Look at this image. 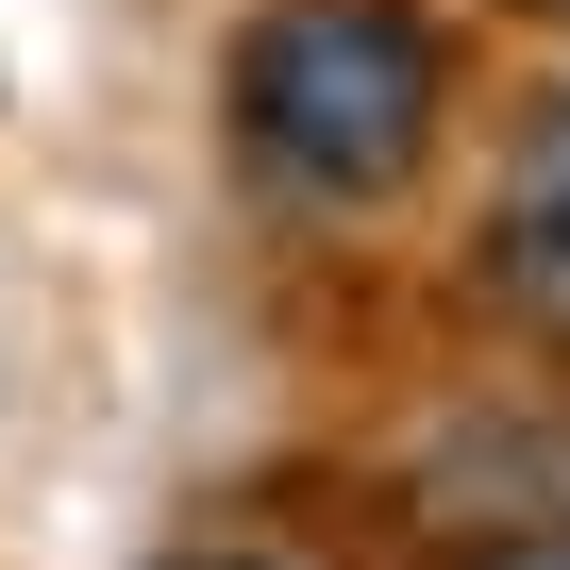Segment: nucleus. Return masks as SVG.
<instances>
[{
  "mask_svg": "<svg viewBox=\"0 0 570 570\" xmlns=\"http://www.w3.org/2000/svg\"><path fill=\"white\" fill-rule=\"evenodd\" d=\"M202 118L268 235L353 252V235H403L470 168L487 35H470V0H235Z\"/></svg>",
  "mask_w": 570,
  "mask_h": 570,
  "instance_id": "nucleus-1",
  "label": "nucleus"
},
{
  "mask_svg": "<svg viewBox=\"0 0 570 570\" xmlns=\"http://www.w3.org/2000/svg\"><path fill=\"white\" fill-rule=\"evenodd\" d=\"M453 303L570 386V68H537L520 101H487L470 135V218H453Z\"/></svg>",
  "mask_w": 570,
  "mask_h": 570,
  "instance_id": "nucleus-2",
  "label": "nucleus"
},
{
  "mask_svg": "<svg viewBox=\"0 0 570 570\" xmlns=\"http://www.w3.org/2000/svg\"><path fill=\"white\" fill-rule=\"evenodd\" d=\"M151 570H336V553H303V537H252V520H202V537H168Z\"/></svg>",
  "mask_w": 570,
  "mask_h": 570,
  "instance_id": "nucleus-3",
  "label": "nucleus"
},
{
  "mask_svg": "<svg viewBox=\"0 0 570 570\" xmlns=\"http://www.w3.org/2000/svg\"><path fill=\"white\" fill-rule=\"evenodd\" d=\"M436 570H570V520H520V537H470V553H436Z\"/></svg>",
  "mask_w": 570,
  "mask_h": 570,
  "instance_id": "nucleus-4",
  "label": "nucleus"
},
{
  "mask_svg": "<svg viewBox=\"0 0 570 570\" xmlns=\"http://www.w3.org/2000/svg\"><path fill=\"white\" fill-rule=\"evenodd\" d=\"M487 18H520V35H570V0H487Z\"/></svg>",
  "mask_w": 570,
  "mask_h": 570,
  "instance_id": "nucleus-5",
  "label": "nucleus"
}]
</instances>
